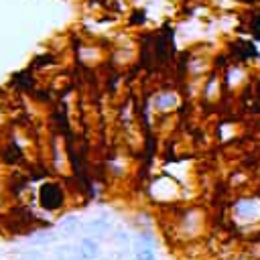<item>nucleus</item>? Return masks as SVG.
<instances>
[{
  "instance_id": "1",
  "label": "nucleus",
  "mask_w": 260,
  "mask_h": 260,
  "mask_svg": "<svg viewBox=\"0 0 260 260\" xmlns=\"http://www.w3.org/2000/svg\"><path fill=\"white\" fill-rule=\"evenodd\" d=\"M39 201H41V205L47 209V211H55V209H59L61 205H63V201H65V195H63V189L57 185V183H45L43 187H41V191H39Z\"/></svg>"
},
{
  "instance_id": "2",
  "label": "nucleus",
  "mask_w": 260,
  "mask_h": 260,
  "mask_svg": "<svg viewBox=\"0 0 260 260\" xmlns=\"http://www.w3.org/2000/svg\"><path fill=\"white\" fill-rule=\"evenodd\" d=\"M132 254H134V260H156V252L154 248L142 244V242H136L134 248H132Z\"/></svg>"
},
{
  "instance_id": "3",
  "label": "nucleus",
  "mask_w": 260,
  "mask_h": 260,
  "mask_svg": "<svg viewBox=\"0 0 260 260\" xmlns=\"http://www.w3.org/2000/svg\"><path fill=\"white\" fill-rule=\"evenodd\" d=\"M2 158H4L8 165H14L16 160H20V158H22V152H20V148H18V146L8 144V146H4V150H2Z\"/></svg>"
},
{
  "instance_id": "4",
  "label": "nucleus",
  "mask_w": 260,
  "mask_h": 260,
  "mask_svg": "<svg viewBox=\"0 0 260 260\" xmlns=\"http://www.w3.org/2000/svg\"><path fill=\"white\" fill-rule=\"evenodd\" d=\"M61 225H63V232H67V234H73L77 228H83V223H81V219L77 215H67L61 221Z\"/></svg>"
},
{
  "instance_id": "5",
  "label": "nucleus",
  "mask_w": 260,
  "mask_h": 260,
  "mask_svg": "<svg viewBox=\"0 0 260 260\" xmlns=\"http://www.w3.org/2000/svg\"><path fill=\"white\" fill-rule=\"evenodd\" d=\"M138 242H142V244L154 248V236H152L148 230H140V232H138Z\"/></svg>"
},
{
  "instance_id": "6",
  "label": "nucleus",
  "mask_w": 260,
  "mask_h": 260,
  "mask_svg": "<svg viewBox=\"0 0 260 260\" xmlns=\"http://www.w3.org/2000/svg\"><path fill=\"white\" fill-rule=\"evenodd\" d=\"M232 260H250V258H246V256H236V258H232Z\"/></svg>"
}]
</instances>
